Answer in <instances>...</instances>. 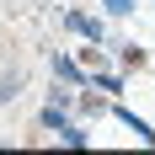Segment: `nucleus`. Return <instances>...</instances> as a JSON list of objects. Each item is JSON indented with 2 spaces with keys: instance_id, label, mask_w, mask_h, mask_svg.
Here are the masks:
<instances>
[{
  "instance_id": "1",
  "label": "nucleus",
  "mask_w": 155,
  "mask_h": 155,
  "mask_svg": "<svg viewBox=\"0 0 155 155\" xmlns=\"http://www.w3.org/2000/svg\"><path fill=\"white\" fill-rule=\"evenodd\" d=\"M70 32H80V38H91V43L102 38V27H96L91 16H80V11H70Z\"/></svg>"
},
{
  "instance_id": "3",
  "label": "nucleus",
  "mask_w": 155,
  "mask_h": 155,
  "mask_svg": "<svg viewBox=\"0 0 155 155\" xmlns=\"http://www.w3.org/2000/svg\"><path fill=\"white\" fill-rule=\"evenodd\" d=\"M11 96H16V75L5 80V86H0V102H11Z\"/></svg>"
},
{
  "instance_id": "2",
  "label": "nucleus",
  "mask_w": 155,
  "mask_h": 155,
  "mask_svg": "<svg viewBox=\"0 0 155 155\" xmlns=\"http://www.w3.org/2000/svg\"><path fill=\"white\" fill-rule=\"evenodd\" d=\"M107 11H118V16H123V11H134V0H107Z\"/></svg>"
}]
</instances>
